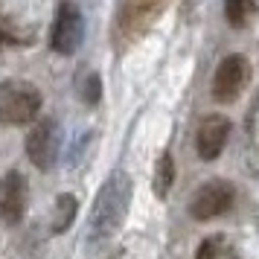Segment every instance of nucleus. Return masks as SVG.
I'll return each mask as SVG.
<instances>
[{
	"label": "nucleus",
	"mask_w": 259,
	"mask_h": 259,
	"mask_svg": "<svg viewBox=\"0 0 259 259\" xmlns=\"http://www.w3.org/2000/svg\"><path fill=\"white\" fill-rule=\"evenodd\" d=\"M131 192H134L131 178L122 169H117L105 178V184L96 192L91 219H88V239L91 242H105L122 227L131 207Z\"/></svg>",
	"instance_id": "1"
},
{
	"label": "nucleus",
	"mask_w": 259,
	"mask_h": 259,
	"mask_svg": "<svg viewBox=\"0 0 259 259\" xmlns=\"http://www.w3.org/2000/svg\"><path fill=\"white\" fill-rule=\"evenodd\" d=\"M44 96L26 79H3L0 82V122L3 125H26L41 114Z\"/></svg>",
	"instance_id": "2"
},
{
	"label": "nucleus",
	"mask_w": 259,
	"mask_h": 259,
	"mask_svg": "<svg viewBox=\"0 0 259 259\" xmlns=\"http://www.w3.org/2000/svg\"><path fill=\"white\" fill-rule=\"evenodd\" d=\"M84 41V18L79 12V6L64 0L56 12L53 21V32H50V47L56 50L59 56H73L76 50L82 47Z\"/></svg>",
	"instance_id": "3"
},
{
	"label": "nucleus",
	"mask_w": 259,
	"mask_h": 259,
	"mask_svg": "<svg viewBox=\"0 0 259 259\" xmlns=\"http://www.w3.org/2000/svg\"><path fill=\"white\" fill-rule=\"evenodd\" d=\"M230 204H233V184L215 178V181L201 184L198 192L192 195V201H189V215L195 222H210V219L224 215V212L230 210Z\"/></svg>",
	"instance_id": "4"
},
{
	"label": "nucleus",
	"mask_w": 259,
	"mask_h": 259,
	"mask_svg": "<svg viewBox=\"0 0 259 259\" xmlns=\"http://www.w3.org/2000/svg\"><path fill=\"white\" fill-rule=\"evenodd\" d=\"M61 152V128L56 119H41L26 137V154L38 169H53Z\"/></svg>",
	"instance_id": "5"
},
{
	"label": "nucleus",
	"mask_w": 259,
	"mask_h": 259,
	"mask_svg": "<svg viewBox=\"0 0 259 259\" xmlns=\"http://www.w3.org/2000/svg\"><path fill=\"white\" fill-rule=\"evenodd\" d=\"M247 59L245 56H224L222 64L215 67V76H212V96H215V102H233L239 99V94L245 91L247 84Z\"/></svg>",
	"instance_id": "6"
},
{
	"label": "nucleus",
	"mask_w": 259,
	"mask_h": 259,
	"mask_svg": "<svg viewBox=\"0 0 259 259\" xmlns=\"http://www.w3.org/2000/svg\"><path fill=\"white\" fill-rule=\"evenodd\" d=\"M26 198H29V192H26V178L12 169V172H6V175L0 178V222L3 224H21L26 212Z\"/></svg>",
	"instance_id": "7"
},
{
	"label": "nucleus",
	"mask_w": 259,
	"mask_h": 259,
	"mask_svg": "<svg viewBox=\"0 0 259 259\" xmlns=\"http://www.w3.org/2000/svg\"><path fill=\"white\" fill-rule=\"evenodd\" d=\"M230 119L224 114H210L204 117V122L198 125V134H195V149H198V157L201 160H215L219 154L224 152V146L230 140Z\"/></svg>",
	"instance_id": "8"
},
{
	"label": "nucleus",
	"mask_w": 259,
	"mask_h": 259,
	"mask_svg": "<svg viewBox=\"0 0 259 259\" xmlns=\"http://www.w3.org/2000/svg\"><path fill=\"white\" fill-rule=\"evenodd\" d=\"M172 184H175V160H172L169 152H163L157 157V163H154V178H152L154 195H157V198H166L169 189H172Z\"/></svg>",
	"instance_id": "9"
},
{
	"label": "nucleus",
	"mask_w": 259,
	"mask_h": 259,
	"mask_svg": "<svg viewBox=\"0 0 259 259\" xmlns=\"http://www.w3.org/2000/svg\"><path fill=\"white\" fill-rule=\"evenodd\" d=\"M76 210H79V201L73 198L70 192H64L56 198V219H53V233H64L67 227L76 219Z\"/></svg>",
	"instance_id": "10"
},
{
	"label": "nucleus",
	"mask_w": 259,
	"mask_h": 259,
	"mask_svg": "<svg viewBox=\"0 0 259 259\" xmlns=\"http://www.w3.org/2000/svg\"><path fill=\"white\" fill-rule=\"evenodd\" d=\"M256 12V3L253 0H224V15H227V24L233 29L247 26V21Z\"/></svg>",
	"instance_id": "11"
},
{
	"label": "nucleus",
	"mask_w": 259,
	"mask_h": 259,
	"mask_svg": "<svg viewBox=\"0 0 259 259\" xmlns=\"http://www.w3.org/2000/svg\"><path fill=\"white\" fill-rule=\"evenodd\" d=\"M79 96H82L84 105H96L102 99V79H99V73H94V70L82 73V79H79Z\"/></svg>",
	"instance_id": "12"
},
{
	"label": "nucleus",
	"mask_w": 259,
	"mask_h": 259,
	"mask_svg": "<svg viewBox=\"0 0 259 259\" xmlns=\"http://www.w3.org/2000/svg\"><path fill=\"white\" fill-rule=\"evenodd\" d=\"M9 44H21V38H18V32H15L12 26H9L6 15L0 12V50L9 47Z\"/></svg>",
	"instance_id": "13"
},
{
	"label": "nucleus",
	"mask_w": 259,
	"mask_h": 259,
	"mask_svg": "<svg viewBox=\"0 0 259 259\" xmlns=\"http://www.w3.org/2000/svg\"><path fill=\"white\" fill-rule=\"evenodd\" d=\"M219 247H222L219 239H207V242H201L198 256H195V259H219Z\"/></svg>",
	"instance_id": "14"
}]
</instances>
